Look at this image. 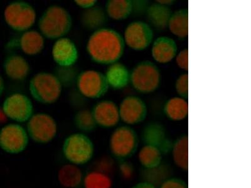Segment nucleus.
<instances>
[{
  "label": "nucleus",
  "mask_w": 251,
  "mask_h": 188,
  "mask_svg": "<svg viewBox=\"0 0 251 188\" xmlns=\"http://www.w3.org/2000/svg\"><path fill=\"white\" fill-rule=\"evenodd\" d=\"M124 39L118 31L111 28L93 31L86 44V51L92 61L100 65L118 62L124 53Z\"/></svg>",
  "instance_id": "nucleus-1"
},
{
  "label": "nucleus",
  "mask_w": 251,
  "mask_h": 188,
  "mask_svg": "<svg viewBox=\"0 0 251 188\" xmlns=\"http://www.w3.org/2000/svg\"><path fill=\"white\" fill-rule=\"evenodd\" d=\"M73 20L67 9L59 5L47 7L40 16L38 27L45 39L56 40L66 37L73 28Z\"/></svg>",
  "instance_id": "nucleus-2"
},
{
  "label": "nucleus",
  "mask_w": 251,
  "mask_h": 188,
  "mask_svg": "<svg viewBox=\"0 0 251 188\" xmlns=\"http://www.w3.org/2000/svg\"><path fill=\"white\" fill-rule=\"evenodd\" d=\"M62 84L57 76L47 71H40L31 78L28 90L31 97L44 105L54 104L62 93Z\"/></svg>",
  "instance_id": "nucleus-3"
},
{
  "label": "nucleus",
  "mask_w": 251,
  "mask_h": 188,
  "mask_svg": "<svg viewBox=\"0 0 251 188\" xmlns=\"http://www.w3.org/2000/svg\"><path fill=\"white\" fill-rule=\"evenodd\" d=\"M62 151L63 156L69 163L80 166L90 162L95 147L93 141L86 134L75 133L65 139Z\"/></svg>",
  "instance_id": "nucleus-4"
},
{
  "label": "nucleus",
  "mask_w": 251,
  "mask_h": 188,
  "mask_svg": "<svg viewBox=\"0 0 251 188\" xmlns=\"http://www.w3.org/2000/svg\"><path fill=\"white\" fill-rule=\"evenodd\" d=\"M4 22L12 30L24 33L30 30L37 20L35 9L28 2L17 0L7 4L3 12Z\"/></svg>",
  "instance_id": "nucleus-5"
},
{
  "label": "nucleus",
  "mask_w": 251,
  "mask_h": 188,
  "mask_svg": "<svg viewBox=\"0 0 251 188\" xmlns=\"http://www.w3.org/2000/svg\"><path fill=\"white\" fill-rule=\"evenodd\" d=\"M139 138L133 129L123 125L114 129L110 136L109 147L112 156L120 161H127L137 152Z\"/></svg>",
  "instance_id": "nucleus-6"
},
{
  "label": "nucleus",
  "mask_w": 251,
  "mask_h": 188,
  "mask_svg": "<svg viewBox=\"0 0 251 188\" xmlns=\"http://www.w3.org/2000/svg\"><path fill=\"white\" fill-rule=\"evenodd\" d=\"M29 138L39 144H46L54 140L58 132L55 118L45 113L34 114L26 122Z\"/></svg>",
  "instance_id": "nucleus-7"
},
{
  "label": "nucleus",
  "mask_w": 251,
  "mask_h": 188,
  "mask_svg": "<svg viewBox=\"0 0 251 188\" xmlns=\"http://www.w3.org/2000/svg\"><path fill=\"white\" fill-rule=\"evenodd\" d=\"M161 81L160 71L153 62L143 61L130 73V82L136 91L143 94L153 93Z\"/></svg>",
  "instance_id": "nucleus-8"
},
{
  "label": "nucleus",
  "mask_w": 251,
  "mask_h": 188,
  "mask_svg": "<svg viewBox=\"0 0 251 188\" xmlns=\"http://www.w3.org/2000/svg\"><path fill=\"white\" fill-rule=\"evenodd\" d=\"M27 131L18 123H10L0 129V148L9 154L23 153L29 144Z\"/></svg>",
  "instance_id": "nucleus-9"
},
{
  "label": "nucleus",
  "mask_w": 251,
  "mask_h": 188,
  "mask_svg": "<svg viewBox=\"0 0 251 188\" xmlns=\"http://www.w3.org/2000/svg\"><path fill=\"white\" fill-rule=\"evenodd\" d=\"M76 85L80 94L91 99L103 97L109 88L104 73L94 70L81 71L78 75Z\"/></svg>",
  "instance_id": "nucleus-10"
},
{
  "label": "nucleus",
  "mask_w": 251,
  "mask_h": 188,
  "mask_svg": "<svg viewBox=\"0 0 251 188\" xmlns=\"http://www.w3.org/2000/svg\"><path fill=\"white\" fill-rule=\"evenodd\" d=\"M2 111L6 118L19 124L28 122L34 114V106L27 95L15 93L4 100Z\"/></svg>",
  "instance_id": "nucleus-11"
},
{
  "label": "nucleus",
  "mask_w": 251,
  "mask_h": 188,
  "mask_svg": "<svg viewBox=\"0 0 251 188\" xmlns=\"http://www.w3.org/2000/svg\"><path fill=\"white\" fill-rule=\"evenodd\" d=\"M123 39L129 48L134 50H143L153 41V31L144 22H133L126 28Z\"/></svg>",
  "instance_id": "nucleus-12"
},
{
  "label": "nucleus",
  "mask_w": 251,
  "mask_h": 188,
  "mask_svg": "<svg viewBox=\"0 0 251 188\" xmlns=\"http://www.w3.org/2000/svg\"><path fill=\"white\" fill-rule=\"evenodd\" d=\"M51 53L53 61L62 68L75 66L79 56L75 42L66 37L55 40Z\"/></svg>",
  "instance_id": "nucleus-13"
},
{
  "label": "nucleus",
  "mask_w": 251,
  "mask_h": 188,
  "mask_svg": "<svg viewBox=\"0 0 251 188\" xmlns=\"http://www.w3.org/2000/svg\"><path fill=\"white\" fill-rule=\"evenodd\" d=\"M120 120L128 125L140 124L145 120L148 114L147 105L140 98L127 96L119 107Z\"/></svg>",
  "instance_id": "nucleus-14"
},
{
  "label": "nucleus",
  "mask_w": 251,
  "mask_h": 188,
  "mask_svg": "<svg viewBox=\"0 0 251 188\" xmlns=\"http://www.w3.org/2000/svg\"><path fill=\"white\" fill-rule=\"evenodd\" d=\"M91 112L96 124L102 128H113L120 122L119 107L111 100H104L96 103Z\"/></svg>",
  "instance_id": "nucleus-15"
},
{
  "label": "nucleus",
  "mask_w": 251,
  "mask_h": 188,
  "mask_svg": "<svg viewBox=\"0 0 251 188\" xmlns=\"http://www.w3.org/2000/svg\"><path fill=\"white\" fill-rule=\"evenodd\" d=\"M145 144L153 145L162 152L163 154L170 153L173 143L168 138L164 128L158 124H151L145 127L142 135Z\"/></svg>",
  "instance_id": "nucleus-16"
},
{
  "label": "nucleus",
  "mask_w": 251,
  "mask_h": 188,
  "mask_svg": "<svg viewBox=\"0 0 251 188\" xmlns=\"http://www.w3.org/2000/svg\"><path fill=\"white\" fill-rule=\"evenodd\" d=\"M3 69L6 75L15 81L25 79L30 71L27 60L23 56L17 54L7 56L4 60Z\"/></svg>",
  "instance_id": "nucleus-17"
},
{
  "label": "nucleus",
  "mask_w": 251,
  "mask_h": 188,
  "mask_svg": "<svg viewBox=\"0 0 251 188\" xmlns=\"http://www.w3.org/2000/svg\"><path fill=\"white\" fill-rule=\"evenodd\" d=\"M177 50L178 47L174 39L168 37H160L154 40L151 55L156 62L168 64L176 58Z\"/></svg>",
  "instance_id": "nucleus-18"
},
{
  "label": "nucleus",
  "mask_w": 251,
  "mask_h": 188,
  "mask_svg": "<svg viewBox=\"0 0 251 188\" xmlns=\"http://www.w3.org/2000/svg\"><path fill=\"white\" fill-rule=\"evenodd\" d=\"M19 47L20 50L26 55H39L45 48V38L39 31H25L20 36Z\"/></svg>",
  "instance_id": "nucleus-19"
},
{
  "label": "nucleus",
  "mask_w": 251,
  "mask_h": 188,
  "mask_svg": "<svg viewBox=\"0 0 251 188\" xmlns=\"http://www.w3.org/2000/svg\"><path fill=\"white\" fill-rule=\"evenodd\" d=\"M104 75L109 87L115 90L125 88L130 82L129 71L122 63L110 65Z\"/></svg>",
  "instance_id": "nucleus-20"
},
{
  "label": "nucleus",
  "mask_w": 251,
  "mask_h": 188,
  "mask_svg": "<svg viewBox=\"0 0 251 188\" xmlns=\"http://www.w3.org/2000/svg\"><path fill=\"white\" fill-rule=\"evenodd\" d=\"M84 176L79 166L69 163L60 167L57 180L62 187L77 188L82 184Z\"/></svg>",
  "instance_id": "nucleus-21"
},
{
  "label": "nucleus",
  "mask_w": 251,
  "mask_h": 188,
  "mask_svg": "<svg viewBox=\"0 0 251 188\" xmlns=\"http://www.w3.org/2000/svg\"><path fill=\"white\" fill-rule=\"evenodd\" d=\"M162 152L153 145L144 144L138 152L139 163L145 170L156 168L162 164Z\"/></svg>",
  "instance_id": "nucleus-22"
},
{
  "label": "nucleus",
  "mask_w": 251,
  "mask_h": 188,
  "mask_svg": "<svg viewBox=\"0 0 251 188\" xmlns=\"http://www.w3.org/2000/svg\"><path fill=\"white\" fill-rule=\"evenodd\" d=\"M187 135L181 136L173 143L171 153L173 162L183 171L188 169V139Z\"/></svg>",
  "instance_id": "nucleus-23"
},
{
  "label": "nucleus",
  "mask_w": 251,
  "mask_h": 188,
  "mask_svg": "<svg viewBox=\"0 0 251 188\" xmlns=\"http://www.w3.org/2000/svg\"><path fill=\"white\" fill-rule=\"evenodd\" d=\"M133 8V3L130 0H109L105 6V12L110 19L120 21L127 19Z\"/></svg>",
  "instance_id": "nucleus-24"
},
{
  "label": "nucleus",
  "mask_w": 251,
  "mask_h": 188,
  "mask_svg": "<svg viewBox=\"0 0 251 188\" xmlns=\"http://www.w3.org/2000/svg\"><path fill=\"white\" fill-rule=\"evenodd\" d=\"M164 111L169 119L174 121H181L188 117V102L182 97H172L166 103Z\"/></svg>",
  "instance_id": "nucleus-25"
},
{
  "label": "nucleus",
  "mask_w": 251,
  "mask_h": 188,
  "mask_svg": "<svg viewBox=\"0 0 251 188\" xmlns=\"http://www.w3.org/2000/svg\"><path fill=\"white\" fill-rule=\"evenodd\" d=\"M168 26L170 31L180 39H185L188 35V12L181 9L172 13Z\"/></svg>",
  "instance_id": "nucleus-26"
},
{
  "label": "nucleus",
  "mask_w": 251,
  "mask_h": 188,
  "mask_svg": "<svg viewBox=\"0 0 251 188\" xmlns=\"http://www.w3.org/2000/svg\"><path fill=\"white\" fill-rule=\"evenodd\" d=\"M81 23L83 26L88 30H96L102 28L106 22V13L100 6L84 10L81 15Z\"/></svg>",
  "instance_id": "nucleus-27"
},
{
  "label": "nucleus",
  "mask_w": 251,
  "mask_h": 188,
  "mask_svg": "<svg viewBox=\"0 0 251 188\" xmlns=\"http://www.w3.org/2000/svg\"><path fill=\"white\" fill-rule=\"evenodd\" d=\"M172 15V11L169 8L159 3L152 4L148 10L150 21L160 28H164L168 26Z\"/></svg>",
  "instance_id": "nucleus-28"
},
{
  "label": "nucleus",
  "mask_w": 251,
  "mask_h": 188,
  "mask_svg": "<svg viewBox=\"0 0 251 188\" xmlns=\"http://www.w3.org/2000/svg\"><path fill=\"white\" fill-rule=\"evenodd\" d=\"M82 184L84 188H112L113 180L104 172L93 171L84 176Z\"/></svg>",
  "instance_id": "nucleus-29"
},
{
  "label": "nucleus",
  "mask_w": 251,
  "mask_h": 188,
  "mask_svg": "<svg viewBox=\"0 0 251 188\" xmlns=\"http://www.w3.org/2000/svg\"><path fill=\"white\" fill-rule=\"evenodd\" d=\"M74 124L80 133H92L98 127L91 111L84 109L78 111L74 117Z\"/></svg>",
  "instance_id": "nucleus-30"
},
{
  "label": "nucleus",
  "mask_w": 251,
  "mask_h": 188,
  "mask_svg": "<svg viewBox=\"0 0 251 188\" xmlns=\"http://www.w3.org/2000/svg\"><path fill=\"white\" fill-rule=\"evenodd\" d=\"M176 93L183 98H188V73L181 75L177 78L176 82Z\"/></svg>",
  "instance_id": "nucleus-31"
},
{
  "label": "nucleus",
  "mask_w": 251,
  "mask_h": 188,
  "mask_svg": "<svg viewBox=\"0 0 251 188\" xmlns=\"http://www.w3.org/2000/svg\"><path fill=\"white\" fill-rule=\"evenodd\" d=\"M159 188H188L187 183L180 178L169 177L163 181Z\"/></svg>",
  "instance_id": "nucleus-32"
},
{
  "label": "nucleus",
  "mask_w": 251,
  "mask_h": 188,
  "mask_svg": "<svg viewBox=\"0 0 251 188\" xmlns=\"http://www.w3.org/2000/svg\"><path fill=\"white\" fill-rule=\"evenodd\" d=\"M176 63L179 68L185 71L188 70V50L183 49L176 55Z\"/></svg>",
  "instance_id": "nucleus-33"
},
{
  "label": "nucleus",
  "mask_w": 251,
  "mask_h": 188,
  "mask_svg": "<svg viewBox=\"0 0 251 188\" xmlns=\"http://www.w3.org/2000/svg\"><path fill=\"white\" fill-rule=\"evenodd\" d=\"M121 162L122 163L120 164V168L123 177H125V178H131L133 174V167L131 164L127 163L126 161H121Z\"/></svg>",
  "instance_id": "nucleus-34"
},
{
  "label": "nucleus",
  "mask_w": 251,
  "mask_h": 188,
  "mask_svg": "<svg viewBox=\"0 0 251 188\" xmlns=\"http://www.w3.org/2000/svg\"><path fill=\"white\" fill-rule=\"evenodd\" d=\"M74 2L78 7L84 10L94 7L98 3L97 0H75Z\"/></svg>",
  "instance_id": "nucleus-35"
},
{
  "label": "nucleus",
  "mask_w": 251,
  "mask_h": 188,
  "mask_svg": "<svg viewBox=\"0 0 251 188\" xmlns=\"http://www.w3.org/2000/svg\"><path fill=\"white\" fill-rule=\"evenodd\" d=\"M131 188H158L156 185L153 183L149 182L147 181H141L138 183L137 184L134 185Z\"/></svg>",
  "instance_id": "nucleus-36"
},
{
  "label": "nucleus",
  "mask_w": 251,
  "mask_h": 188,
  "mask_svg": "<svg viewBox=\"0 0 251 188\" xmlns=\"http://www.w3.org/2000/svg\"><path fill=\"white\" fill-rule=\"evenodd\" d=\"M4 89H5V84H4V79L1 75L0 74V97L3 95Z\"/></svg>",
  "instance_id": "nucleus-37"
},
{
  "label": "nucleus",
  "mask_w": 251,
  "mask_h": 188,
  "mask_svg": "<svg viewBox=\"0 0 251 188\" xmlns=\"http://www.w3.org/2000/svg\"><path fill=\"white\" fill-rule=\"evenodd\" d=\"M159 4H162V5H167V4H172V1H157Z\"/></svg>",
  "instance_id": "nucleus-38"
}]
</instances>
